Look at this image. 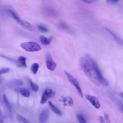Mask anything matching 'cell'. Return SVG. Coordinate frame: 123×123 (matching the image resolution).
I'll return each mask as SVG.
<instances>
[{
	"label": "cell",
	"instance_id": "cell-1",
	"mask_svg": "<svg viewBox=\"0 0 123 123\" xmlns=\"http://www.w3.org/2000/svg\"><path fill=\"white\" fill-rule=\"evenodd\" d=\"M89 55L82 57L80 60L81 67L87 78L95 85L99 86L101 84L96 76L89 60Z\"/></svg>",
	"mask_w": 123,
	"mask_h": 123
},
{
	"label": "cell",
	"instance_id": "cell-2",
	"mask_svg": "<svg viewBox=\"0 0 123 123\" xmlns=\"http://www.w3.org/2000/svg\"><path fill=\"white\" fill-rule=\"evenodd\" d=\"M8 13L23 28L30 31H33L35 30V27L33 25L28 22L21 19L14 11L10 10L8 11Z\"/></svg>",
	"mask_w": 123,
	"mask_h": 123
},
{
	"label": "cell",
	"instance_id": "cell-3",
	"mask_svg": "<svg viewBox=\"0 0 123 123\" xmlns=\"http://www.w3.org/2000/svg\"><path fill=\"white\" fill-rule=\"evenodd\" d=\"M88 57H89V60L90 62V63L91 64V66H92V67L94 71V72L95 73V74H96V76L97 77L98 79V80L99 81L100 84H102L104 86H108L109 82L103 77V76L101 72V71L99 69L96 62L95 61H94L92 58H91L89 56H88Z\"/></svg>",
	"mask_w": 123,
	"mask_h": 123
},
{
	"label": "cell",
	"instance_id": "cell-4",
	"mask_svg": "<svg viewBox=\"0 0 123 123\" xmlns=\"http://www.w3.org/2000/svg\"><path fill=\"white\" fill-rule=\"evenodd\" d=\"M22 49L28 52H36L41 49V46L37 43L33 41L23 42L20 44Z\"/></svg>",
	"mask_w": 123,
	"mask_h": 123
},
{
	"label": "cell",
	"instance_id": "cell-5",
	"mask_svg": "<svg viewBox=\"0 0 123 123\" xmlns=\"http://www.w3.org/2000/svg\"><path fill=\"white\" fill-rule=\"evenodd\" d=\"M64 73H65V74L66 77L67 78L69 81L70 82V83L76 88L79 95L81 98H83V92H82V89L81 88L80 84L78 82V80L69 72H68L66 71H64Z\"/></svg>",
	"mask_w": 123,
	"mask_h": 123
},
{
	"label": "cell",
	"instance_id": "cell-6",
	"mask_svg": "<svg viewBox=\"0 0 123 123\" xmlns=\"http://www.w3.org/2000/svg\"><path fill=\"white\" fill-rule=\"evenodd\" d=\"M55 94V91L50 88L45 89L41 98L40 103L43 104L46 103L50 98L54 96Z\"/></svg>",
	"mask_w": 123,
	"mask_h": 123
},
{
	"label": "cell",
	"instance_id": "cell-7",
	"mask_svg": "<svg viewBox=\"0 0 123 123\" xmlns=\"http://www.w3.org/2000/svg\"><path fill=\"white\" fill-rule=\"evenodd\" d=\"M46 65L47 68L50 71H54L57 66V64L53 60L52 56L49 53H48L46 56Z\"/></svg>",
	"mask_w": 123,
	"mask_h": 123
},
{
	"label": "cell",
	"instance_id": "cell-8",
	"mask_svg": "<svg viewBox=\"0 0 123 123\" xmlns=\"http://www.w3.org/2000/svg\"><path fill=\"white\" fill-rule=\"evenodd\" d=\"M42 12L47 16L57 17L59 16V12L58 11L50 7H45L42 9Z\"/></svg>",
	"mask_w": 123,
	"mask_h": 123
},
{
	"label": "cell",
	"instance_id": "cell-9",
	"mask_svg": "<svg viewBox=\"0 0 123 123\" xmlns=\"http://www.w3.org/2000/svg\"><path fill=\"white\" fill-rule=\"evenodd\" d=\"M86 98L88 101L97 109H99L100 108V104L98 99L95 96L87 94L86 96Z\"/></svg>",
	"mask_w": 123,
	"mask_h": 123
},
{
	"label": "cell",
	"instance_id": "cell-10",
	"mask_svg": "<svg viewBox=\"0 0 123 123\" xmlns=\"http://www.w3.org/2000/svg\"><path fill=\"white\" fill-rule=\"evenodd\" d=\"M49 116V111L47 109H44L39 116L38 122L39 123H45L48 120Z\"/></svg>",
	"mask_w": 123,
	"mask_h": 123
},
{
	"label": "cell",
	"instance_id": "cell-11",
	"mask_svg": "<svg viewBox=\"0 0 123 123\" xmlns=\"http://www.w3.org/2000/svg\"><path fill=\"white\" fill-rule=\"evenodd\" d=\"M60 100L65 106L70 107L73 106L74 104V101L73 98L69 96H62Z\"/></svg>",
	"mask_w": 123,
	"mask_h": 123
},
{
	"label": "cell",
	"instance_id": "cell-12",
	"mask_svg": "<svg viewBox=\"0 0 123 123\" xmlns=\"http://www.w3.org/2000/svg\"><path fill=\"white\" fill-rule=\"evenodd\" d=\"M105 29L106 30L107 32H108L113 38V39L120 45H121L122 47H123V40H122L117 34H116L114 32H113L112 30H111L110 29L108 28H105Z\"/></svg>",
	"mask_w": 123,
	"mask_h": 123
},
{
	"label": "cell",
	"instance_id": "cell-13",
	"mask_svg": "<svg viewBox=\"0 0 123 123\" xmlns=\"http://www.w3.org/2000/svg\"><path fill=\"white\" fill-rule=\"evenodd\" d=\"M58 26L62 30H64L70 33H73L74 32V31L73 30L72 28L68 24H67L64 22H62V21L60 22L58 24Z\"/></svg>",
	"mask_w": 123,
	"mask_h": 123
},
{
	"label": "cell",
	"instance_id": "cell-14",
	"mask_svg": "<svg viewBox=\"0 0 123 123\" xmlns=\"http://www.w3.org/2000/svg\"><path fill=\"white\" fill-rule=\"evenodd\" d=\"M48 104H49V108H50V109L56 114L58 115V116H61L62 115V113L61 112V111L56 106H55L51 101H49L48 102Z\"/></svg>",
	"mask_w": 123,
	"mask_h": 123
},
{
	"label": "cell",
	"instance_id": "cell-15",
	"mask_svg": "<svg viewBox=\"0 0 123 123\" xmlns=\"http://www.w3.org/2000/svg\"><path fill=\"white\" fill-rule=\"evenodd\" d=\"M3 103L4 104L5 107H6L9 114L11 115H12V109L11 105L6 96L5 94H4L3 96Z\"/></svg>",
	"mask_w": 123,
	"mask_h": 123
},
{
	"label": "cell",
	"instance_id": "cell-16",
	"mask_svg": "<svg viewBox=\"0 0 123 123\" xmlns=\"http://www.w3.org/2000/svg\"><path fill=\"white\" fill-rule=\"evenodd\" d=\"M23 84V81L19 79H14L11 80L8 83V86L9 87H15L19 86H21Z\"/></svg>",
	"mask_w": 123,
	"mask_h": 123
},
{
	"label": "cell",
	"instance_id": "cell-17",
	"mask_svg": "<svg viewBox=\"0 0 123 123\" xmlns=\"http://www.w3.org/2000/svg\"><path fill=\"white\" fill-rule=\"evenodd\" d=\"M17 62L20 66L24 67H27V64L26 63V58L25 57L22 56L19 57L17 60Z\"/></svg>",
	"mask_w": 123,
	"mask_h": 123
},
{
	"label": "cell",
	"instance_id": "cell-18",
	"mask_svg": "<svg viewBox=\"0 0 123 123\" xmlns=\"http://www.w3.org/2000/svg\"><path fill=\"white\" fill-rule=\"evenodd\" d=\"M39 38L41 43L44 45H49L50 43L52 40L51 38H48L44 36H41Z\"/></svg>",
	"mask_w": 123,
	"mask_h": 123
},
{
	"label": "cell",
	"instance_id": "cell-19",
	"mask_svg": "<svg viewBox=\"0 0 123 123\" xmlns=\"http://www.w3.org/2000/svg\"><path fill=\"white\" fill-rule=\"evenodd\" d=\"M19 92L20 93L23 95V96L25 97H28L30 96V92L29 91L25 88H21L19 89Z\"/></svg>",
	"mask_w": 123,
	"mask_h": 123
},
{
	"label": "cell",
	"instance_id": "cell-20",
	"mask_svg": "<svg viewBox=\"0 0 123 123\" xmlns=\"http://www.w3.org/2000/svg\"><path fill=\"white\" fill-rule=\"evenodd\" d=\"M39 64L37 63H34L31 66V70L32 71V72L33 73V74H36L38 70V68H39Z\"/></svg>",
	"mask_w": 123,
	"mask_h": 123
},
{
	"label": "cell",
	"instance_id": "cell-21",
	"mask_svg": "<svg viewBox=\"0 0 123 123\" xmlns=\"http://www.w3.org/2000/svg\"><path fill=\"white\" fill-rule=\"evenodd\" d=\"M16 119L17 120V121L21 123H29V122L27 121V120L23 116H22V115H21L20 114H17L16 115Z\"/></svg>",
	"mask_w": 123,
	"mask_h": 123
},
{
	"label": "cell",
	"instance_id": "cell-22",
	"mask_svg": "<svg viewBox=\"0 0 123 123\" xmlns=\"http://www.w3.org/2000/svg\"><path fill=\"white\" fill-rule=\"evenodd\" d=\"M76 118L79 123H87L85 118L81 114H77Z\"/></svg>",
	"mask_w": 123,
	"mask_h": 123
},
{
	"label": "cell",
	"instance_id": "cell-23",
	"mask_svg": "<svg viewBox=\"0 0 123 123\" xmlns=\"http://www.w3.org/2000/svg\"><path fill=\"white\" fill-rule=\"evenodd\" d=\"M37 28L38 30L42 33H46L48 32V28L44 25H37Z\"/></svg>",
	"mask_w": 123,
	"mask_h": 123
},
{
	"label": "cell",
	"instance_id": "cell-24",
	"mask_svg": "<svg viewBox=\"0 0 123 123\" xmlns=\"http://www.w3.org/2000/svg\"><path fill=\"white\" fill-rule=\"evenodd\" d=\"M29 83H30V85L31 86L32 89L36 92H37L39 89V87H38V85L37 84L33 83L32 81H30Z\"/></svg>",
	"mask_w": 123,
	"mask_h": 123
},
{
	"label": "cell",
	"instance_id": "cell-25",
	"mask_svg": "<svg viewBox=\"0 0 123 123\" xmlns=\"http://www.w3.org/2000/svg\"><path fill=\"white\" fill-rule=\"evenodd\" d=\"M10 69L8 68H3L0 69V75L7 73L9 72Z\"/></svg>",
	"mask_w": 123,
	"mask_h": 123
},
{
	"label": "cell",
	"instance_id": "cell-26",
	"mask_svg": "<svg viewBox=\"0 0 123 123\" xmlns=\"http://www.w3.org/2000/svg\"><path fill=\"white\" fill-rule=\"evenodd\" d=\"M104 120L106 122V123H111V122L110 121V119L109 118V116L108 115V114L106 113H104Z\"/></svg>",
	"mask_w": 123,
	"mask_h": 123
},
{
	"label": "cell",
	"instance_id": "cell-27",
	"mask_svg": "<svg viewBox=\"0 0 123 123\" xmlns=\"http://www.w3.org/2000/svg\"><path fill=\"white\" fill-rule=\"evenodd\" d=\"M98 120L99 123H106L104 117H103L101 116H98Z\"/></svg>",
	"mask_w": 123,
	"mask_h": 123
},
{
	"label": "cell",
	"instance_id": "cell-28",
	"mask_svg": "<svg viewBox=\"0 0 123 123\" xmlns=\"http://www.w3.org/2000/svg\"><path fill=\"white\" fill-rule=\"evenodd\" d=\"M107 2L111 4H116L117 3H118V1L117 0H107Z\"/></svg>",
	"mask_w": 123,
	"mask_h": 123
},
{
	"label": "cell",
	"instance_id": "cell-29",
	"mask_svg": "<svg viewBox=\"0 0 123 123\" xmlns=\"http://www.w3.org/2000/svg\"><path fill=\"white\" fill-rule=\"evenodd\" d=\"M84 1L85 2H86L87 3H91L95 2L96 1L95 0H84Z\"/></svg>",
	"mask_w": 123,
	"mask_h": 123
},
{
	"label": "cell",
	"instance_id": "cell-30",
	"mask_svg": "<svg viewBox=\"0 0 123 123\" xmlns=\"http://www.w3.org/2000/svg\"><path fill=\"white\" fill-rule=\"evenodd\" d=\"M120 107H121V110L122 112L123 113V105L121 104V105H120Z\"/></svg>",
	"mask_w": 123,
	"mask_h": 123
},
{
	"label": "cell",
	"instance_id": "cell-31",
	"mask_svg": "<svg viewBox=\"0 0 123 123\" xmlns=\"http://www.w3.org/2000/svg\"><path fill=\"white\" fill-rule=\"evenodd\" d=\"M120 96L123 98V92H121V93H120Z\"/></svg>",
	"mask_w": 123,
	"mask_h": 123
},
{
	"label": "cell",
	"instance_id": "cell-32",
	"mask_svg": "<svg viewBox=\"0 0 123 123\" xmlns=\"http://www.w3.org/2000/svg\"><path fill=\"white\" fill-rule=\"evenodd\" d=\"M0 123H4L3 121V120L1 118H0Z\"/></svg>",
	"mask_w": 123,
	"mask_h": 123
},
{
	"label": "cell",
	"instance_id": "cell-33",
	"mask_svg": "<svg viewBox=\"0 0 123 123\" xmlns=\"http://www.w3.org/2000/svg\"><path fill=\"white\" fill-rule=\"evenodd\" d=\"M2 80H3L2 78H1V77H0V84L2 82Z\"/></svg>",
	"mask_w": 123,
	"mask_h": 123
},
{
	"label": "cell",
	"instance_id": "cell-34",
	"mask_svg": "<svg viewBox=\"0 0 123 123\" xmlns=\"http://www.w3.org/2000/svg\"><path fill=\"white\" fill-rule=\"evenodd\" d=\"M0 113H1V111H0Z\"/></svg>",
	"mask_w": 123,
	"mask_h": 123
}]
</instances>
